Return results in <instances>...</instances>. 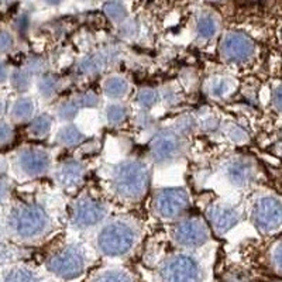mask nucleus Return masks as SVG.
I'll use <instances>...</instances> for the list:
<instances>
[{
	"label": "nucleus",
	"instance_id": "obj_18",
	"mask_svg": "<svg viewBox=\"0 0 282 282\" xmlns=\"http://www.w3.org/2000/svg\"><path fill=\"white\" fill-rule=\"evenodd\" d=\"M233 88L232 79L226 76H213L206 84V92L213 99H222L226 98Z\"/></svg>",
	"mask_w": 282,
	"mask_h": 282
},
{
	"label": "nucleus",
	"instance_id": "obj_15",
	"mask_svg": "<svg viewBox=\"0 0 282 282\" xmlns=\"http://www.w3.org/2000/svg\"><path fill=\"white\" fill-rule=\"evenodd\" d=\"M219 18L213 12H202L196 18V34L202 41H209L219 32Z\"/></svg>",
	"mask_w": 282,
	"mask_h": 282
},
{
	"label": "nucleus",
	"instance_id": "obj_38",
	"mask_svg": "<svg viewBox=\"0 0 282 282\" xmlns=\"http://www.w3.org/2000/svg\"><path fill=\"white\" fill-rule=\"evenodd\" d=\"M274 102L276 104V108L280 110H282V88L276 89V92L274 94Z\"/></svg>",
	"mask_w": 282,
	"mask_h": 282
},
{
	"label": "nucleus",
	"instance_id": "obj_8",
	"mask_svg": "<svg viewBox=\"0 0 282 282\" xmlns=\"http://www.w3.org/2000/svg\"><path fill=\"white\" fill-rule=\"evenodd\" d=\"M175 240L180 246L195 248L199 246H204L209 238V228L202 219L189 218L180 222L175 228Z\"/></svg>",
	"mask_w": 282,
	"mask_h": 282
},
{
	"label": "nucleus",
	"instance_id": "obj_16",
	"mask_svg": "<svg viewBox=\"0 0 282 282\" xmlns=\"http://www.w3.org/2000/svg\"><path fill=\"white\" fill-rule=\"evenodd\" d=\"M128 82L122 75H112L108 76L103 82V94L110 100H120L124 99L128 94Z\"/></svg>",
	"mask_w": 282,
	"mask_h": 282
},
{
	"label": "nucleus",
	"instance_id": "obj_5",
	"mask_svg": "<svg viewBox=\"0 0 282 282\" xmlns=\"http://www.w3.org/2000/svg\"><path fill=\"white\" fill-rule=\"evenodd\" d=\"M104 216L106 206L92 196H80L72 208V222L76 228H94L104 219Z\"/></svg>",
	"mask_w": 282,
	"mask_h": 282
},
{
	"label": "nucleus",
	"instance_id": "obj_20",
	"mask_svg": "<svg viewBox=\"0 0 282 282\" xmlns=\"http://www.w3.org/2000/svg\"><path fill=\"white\" fill-rule=\"evenodd\" d=\"M34 109H36V106H34L32 98H20L13 104L12 116L17 122H26L32 118Z\"/></svg>",
	"mask_w": 282,
	"mask_h": 282
},
{
	"label": "nucleus",
	"instance_id": "obj_42",
	"mask_svg": "<svg viewBox=\"0 0 282 282\" xmlns=\"http://www.w3.org/2000/svg\"><path fill=\"white\" fill-rule=\"evenodd\" d=\"M210 2H223V0H210Z\"/></svg>",
	"mask_w": 282,
	"mask_h": 282
},
{
	"label": "nucleus",
	"instance_id": "obj_21",
	"mask_svg": "<svg viewBox=\"0 0 282 282\" xmlns=\"http://www.w3.org/2000/svg\"><path fill=\"white\" fill-rule=\"evenodd\" d=\"M106 65L104 56L100 54H89L84 56L79 62V70L86 75H96L102 72Z\"/></svg>",
	"mask_w": 282,
	"mask_h": 282
},
{
	"label": "nucleus",
	"instance_id": "obj_24",
	"mask_svg": "<svg viewBox=\"0 0 282 282\" xmlns=\"http://www.w3.org/2000/svg\"><path fill=\"white\" fill-rule=\"evenodd\" d=\"M60 88V82L58 79L52 76V75H44L41 76L38 80V92L42 98L46 99H51L52 96L56 94Z\"/></svg>",
	"mask_w": 282,
	"mask_h": 282
},
{
	"label": "nucleus",
	"instance_id": "obj_32",
	"mask_svg": "<svg viewBox=\"0 0 282 282\" xmlns=\"http://www.w3.org/2000/svg\"><path fill=\"white\" fill-rule=\"evenodd\" d=\"M120 26V28H118V32H120V36L122 37H124V38H132L136 36V32H137V24L134 23V22H123L122 24H118Z\"/></svg>",
	"mask_w": 282,
	"mask_h": 282
},
{
	"label": "nucleus",
	"instance_id": "obj_13",
	"mask_svg": "<svg viewBox=\"0 0 282 282\" xmlns=\"http://www.w3.org/2000/svg\"><path fill=\"white\" fill-rule=\"evenodd\" d=\"M206 216H208L212 228L218 234H223V233L228 232L238 220V214L234 209L220 204H213L212 206H209Z\"/></svg>",
	"mask_w": 282,
	"mask_h": 282
},
{
	"label": "nucleus",
	"instance_id": "obj_22",
	"mask_svg": "<svg viewBox=\"0 0 282 282\" xmlns=\"http://www.w3.org/2000/svg\"><path fill=\"white\" fill-rule=\"evenodd\" d=\"M104 14L109 17L110 22L116 24H122L123 22L127 20V8L123 3H120L118 0H112V2H108L104 4Z\"/></svg>",
	"mask_w": 282,
	"mask_h": 282
},
{
	"label": "nucleus",
	"instance_id": "obj_3",
	"mask_svg": "<svg viewBox=\"0 0 282 282\" xmlns=\"http://www.w3.org/2000/svg\"><path fill=\"white\" fill-rule=\"evenodd\" d=\"M13 228L22 237H36L50 228L47 212L37 204H26L13 214Z\"/></svg>",
	"mask_w": 282,
	"mask_h": 282
},
{
	"label": "nucleus",
	"instance_id": "obj_12",
	"mask_svg": "<svg viewBox=\"0 0 282 282\" xmlns=\"http://www.w3.org/2000/svg\"><path fill=\"white\" fill-rule=\"evenodd\" d=\"M254 222L262 230L276 228L282 220V208L272 198H264L254 208Z\"/></svg>",
	"mask_w": 282,
	"mask_h": 282
},
{
	"label": "nucleus",
	"instance_id": "obj_2",
	"mask_svg": "<svg viewBox=\"0 0 282 282\" xmlns=\"http://www.w3.org/2000/svg\"><path fill=\"white\" fill-rule=\"evenodd\" d=\"M136 233L133 228L126 222H112L104 226L99 234V248L110 257L123 256L133 247Z\"/></svg>",
	"mask_w": 282,
	"mask_h": 282
},
{
	"label": "nucleus",
	"instance_id": "obj_19",
	"mask_svg": "<svg viewBox=\"0 0 282 282\" xmlns=\"http://www.w3.org/2000/svg\"><path fill=\"white\" fill-rule=\"evenodd\" d=\"M82 141H84V134L80 133L75 126H64L56 133V142L68 148L76 147Z\"/></svg>",
	"mask_w": 282,
	"mask_h": 282
},
{
	"label": "nucleus",
	"instance_id": "obj_40",
	"mask_svg": "<svg viewBox=\"0 0 282 282\" xmlns=\"http://www.w3.org/2000/svg\"><path fill=\"white\" fill-rule=\"evenodd\" d=\"M42 2H44L47 6H52V8H54V6H60V4L62 3V0H42Z\"/></svg>",
	"mask_w": 282,
	"mask_h": 282
},
{
	"label": "nucleus",
	"instance_id": "obj_30",
	"mask_svg": "<svg viewBox=\"0 0 282 282\" xmlns=\"http://www.w3.org/2000/svg\"><path fill=\"white\" fill-rule=\"evenodd\" d=\"M4 282H37L34 275L27 271V270H14L13 272H10L6 281Z\"/></svg>",
	"mask_w": 282,
	"mask_h": 282
},
{
	"label": "nucleus",
	"instance_id": "obj_36",
	"mask_svg": "<svg viewBox=\"0 0 282 282\" xmlns=\"http://www.w3.org/2000/svg\"><path fill=\"white\" fill-rule=\"evenodd\" d=\"M228 134L232 140L237 141V142H240V141H243L246 138V133H244L242 128H238L237 126H230L228 130Z\"/></svg>",
	"mask_w": 282,
	"mask_h": 282
},
{
	"label": "nucleus",
	"instance_id": "obj_23",
	"mask_svg": "<svg viewBox=\"0 0 282 282\" xmlns=\"http://www.w3.org/2000/svg\"><path fill=\"white\" fill-rule=\"evenodd\" d=\"M51 126H52V120L48 114H41L37 116L32 122V124L28 127V132L32 136L37 137V138H42L50 134L51 132Z\"/></svg>",
	"mask_w": 282,
	"mask_h": 282
},
{
	"label": "nucleus",
	"instance_id": "obj_17",
	"mask_svg": "<svg viewBox=\"0 0 282 282\" xmlns=\"http://www.w3.org/2000/svg\"><path fill=\"white\" fill-rule=\"evenodd\" d=\"M224 174L232 184L244 185L251 180V165L247 164L243 160L237 158V160H233L226 165Z\"/></svg>",
	"mask_w": 282,
	"mask_h": 282
},
{
	"label": "nucleus",
	"instance_id": "obj_35",
	"mask_svg": "<svg viewBox=\"0 0 282 282\" xmlns=\"http://www.w3.org/2000/svg\"><path fill=\"white\" fill-rule=\"evenodd\" d=\"M13 137V130L12 127L6 123H0V144H6L12 140Z\"/></svg>",
	"mask_w": 282,
	"mask_h": 282
},
{
	"label": "nucleus",
	"instance_id": "obj_27",
	"mask_svg": "<svg viewBox=\"0 0 282 282\" xmlns=\"http://www.w3.org/2000/svg\"><path fill=\"white\" fill-rule=\"evenodd\" d=\"M158 100V94L151 88H142L137 94V103L141 109L148 110L156 106Z\"/></svg>",
	"mask_w": 282,
	"mask_h": 282
},
{
	"label": "nucleus",
	"instance_id": "obj_10",
	"mask_svg": "<svg viewBox=\"0 0 282 282\" xmlns=\"http://www.w3.org/2000/svg\"><path fill=\"white\" fill-rule=\"evenodd\" d=\"M48 266L55 275L70 280V278L78 276L82 272L84 257L78 248L70 247V248H65L61 252L55 254L54 257L50 260Z\"/></svg>",
	"mask_w": 282,
	"mask_h": 282
},
{
	"label": "nucleus",
	"instance_id": "obj_4",
	"mask_svg": "<svg viewBox=\"0 0 282 282\" xmlns=\"http://www.w3.org/2000/svg\"><path fill=\"white\" fill-rule=\"evenodd\" d=\"M189 208V195L180 188L158 190L154 199V210L162 219H175Z\"/></svg>",
	"mask_w": 282,
	"mask_h": 282
},
{
	"label": "nucleus",
	"instance_id": "obj_31",
	"mask_svg": "<svg viewBox=\"0 0 282 282\" xmlns=\"http://www.w3.org/2000/svg\"><path fill=\"white\" fill-rule=\"evenodd\" d=\"M96 282H132L130 276L122 271H109L102 276H99V280Z\"/></svg>",
	"mask_w": 282,
	"mask_h": 282
},
{
	"label": "nucleus",
	"instance_id": "obj_33",
	"mask_svg": "<svg viewBox=\"0 0 282 282\" xmlns=\"http://www.w3.org/2000/svg\"><path fill=\"white\" fill-rule=\"evenodd\" d=\"M13 47V36L8 30H0V51L4 52Z\"/></svg>",
	"mask_w": 282,
	"mask_h": 282
},
{
	"label": "nucleus",
	"instance_id": "obj_41",
	"mask_svg": "<svg viewBox=\"0 0 282 282\" xmlns=\"http://www.w3.org/2000/svg\"><path fill=\"white\" fill-rule=\"evenodd\" d=\"M4 2H8V0H0V3H4Z\"/></svg>",
	"mask_w": 282,
	"mask_h": 282
},
{
	"label": "nucleus",
	"instance_id": "obj_28",
	"mask_svg": "<svg viewBox=\"0 0 282 282\" xmlns=\"http://www.w3.org/2000/svg\"><path fill=\"white\" fill-rule=\"evenodd\" d=\"M30 75H32V74L27 72V70H14L13 75H12V85H13V88H14L16 90H18V92L27 90L28 86H30V84H32V76H30Z\"/></svg>",
	"mask_w": 282,
	"mask_h": 282
},
{
	"label": "nucleus",
	"instance_id": "obj_25",
	"mask_svg": "<svg viewBox=\"0 0 282 282\" xmlns=\"http://www.w3.org/2000/svg\"><path fill=\"white\" fill-rule=\"evenodd\" d=\"M127 118V109H126L123 104H118V103H113L108 106L106 109V120H108V124L113 126H120L123 122Z\"/></svg>",
	"mask_w": 282,
	"mask_h": 282
},
{
	"label": "nucleus",
	"instance_id": "obj_34",
	"mask_svg": "<svg viewBox=\"0 0 282 282\" xmlns=\"http://www.w3.org/2000/svg\"><path fill=\"white\" fill-rule=\"evenodd\" d=\"M30 74H42L46 70V64L41 58H32V61H28V65H27Z\"/></svg>",
	"mask_w": 282,
	"mask_h": 282
},
{
	"label": "nucleus",
	"instance_id": "obj_6",
	"mask_svg": "<svg viewBox=\"0 0 282 282\" xmlns=\"http://www.w3.org/2000/svg\"><path fill=\"white\" fill-rule=\"evenodd\" d=\"M254 54V44L248 37L237 32H228L220 42V55L230 64H243Z\"/></svg>",
	"mask_w": 282,
	"mask_h": 282
},
{
	"label": "nucleus",
	"instance_id": "obj_37",
	"mask_svg": "<svg viewBox=\"0 0 282 282\" xmlns=\"http://www.w3.org/2000/svg\"><path fill=\"white\" fill-rule=\"evenodd\" d=\"M200 124H202V127H204V130H213L214 127H216V118H214V116H212V114H208L206 118H204L202 120H200Z\"/></svg>",
	"mask_w": 282,
	"mask_h": 282
},
{
	"label": "nucleus",
	"instance_id": "obj_11",
	"mask_svg": "<svg viewBox=\"0 0 282 282\" xmlns=\"http://www.w3.org/2000/svg\"><path fill=\"white\" fill-rule=\"evenodd\" d=\"M18 165L27 176H41L50 171L51 157L46 150L27 148L18 157Z\"/></svg>",
	"mask_w": 282,
	"mask_h": 282
},
{
	"label": "nucleus",
	"instance_id": "obj_9",
	"mask_svg": "<svg viewBox=\"0 0 282 282\" xmlns=\"http://www.w3.org/2000/svg\"><path fill=\"white\" fill-rule=\"evenodd\" d=\"M165 282H199V266L186 256H176L168 260L162 268Z\"/></svg>",
	"mask_w": 282,
	"mask_h": 282
},
{
	"label": "nucleus",
	"instance_id": "obj_29",
	"mask_svg": "<svg viewBox=\"0 0 282 282\" xmlns=\"http://www.w3.org/2000/svg\"><path fill=\"white\" fill-rule=\"evenodd\" d=\"M75 100L79 104V108H82V109H92L99 104V98L94 92H84V94H79Z\"/></svg>",
	"mask_w": 282,
	"mask_h": 282
},
{
	"label": "nucleus",
	"instance_id": "obj_14",
	"mask_svg": "<svg viewBox=\"0 0 282 282\" xmlns=\"http://www.w3.org/2000/svg\"><path fill=\"white\" fill-rule=\"evenodd\" d=\"M85 168L78 161H65L55 171V180L60 186L65 189H72L78 186L84 180Z\"/></svg>",
	"mask_w": 282,
	"mask_h": 282
},
{
	"label": "nucleus",
	"instance_id": "obj_26",
	"mask_svg": "<svg viewBox=\"0 0 282 282\" xmlns=\"http://www.w3.org/2000/svg\"><path fill=\"white\" fill-rule=\"evenodd\" d=\"M79 109L80 108H79L76 100L75 99H70V100H65V102H62L58 106L56 114L64 122H70V120H74V118L78 116Z\"/></svg>",
	"mask_w": 282,
	"mask_h": 282
},
{
	"label": "nucleus",
	"instance_id": "obj_7",
	"mask_svg": "<svg viewBox=\"0 0 282 282\" xmlns=\"http://www.w3.org/2000/svg\"><path fill=\"white\" fill-rule=\"evenodd\" d=\"M150 152L157 162H168L180 157L182 152V140L180 134L170 130L157 133L150 144Z\"/></svg>",
	"mask_w": 282,
	"mask_h": 282
},
{
	"label": "nucleus",
	"instance_id": "obj_1",
	"mask_svg": "<svg viewBox=\"0 0 282 282\" xmlns=\"http://www.w3.org/2000/svg\"><path fill=\"white\" fill-rule=\"evenodd\" d=\"M148 184V168L137 160H130L118 164L112 174V188L118 198L124 200H140L146 195Z\"/></svg>",
	"mask_w": 282,
	"mask_h": 282
},
{
	"label": "nucleus",
	"instance_id": "obj_39",
	"mask_svg": "<svg viewBox=\"0 0 282 282\" xmlns=\"http://www.w3.org/2000/svg\"><path fill=\"white\" fill-rule=\"evenodd\" d=\"M6 78H8V70H6V66L0 62V84L4 82Z\"/></svg>",
	"mask_w": 282,
	"mask_h": 282
}]
</instances>
